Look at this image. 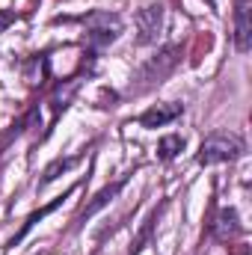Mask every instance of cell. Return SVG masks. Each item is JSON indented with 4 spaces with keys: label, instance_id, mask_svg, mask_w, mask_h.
<instances>
[{
    "label": "cell",
    "instance_id": "1",
    "mask_svg": "<svg viewBox=\"0 0 252 255\" xmlns=\"http://www.w3.org/2000/svg\"><path fill=\"white\" fill-rule=\"evenodd\" d=\"M244 154V139L235 136V133H211L202 139L199 145V154H196V163L199 166H214V163H226V160H235Z\"/></svg>",
    "mask_w": 252,
    "mask_h": 255
},
{
    "label": "cell",
    "instance_id": "7",
    "mask_svg": "<svg viewBox=\"0 0 252 255\" xmlns=\"http://www.w3.org/2000/svg\"><path fill=\"white\" fill-rule=\"evenodd\" d=\"M252 45V27H250V3L238 0L235 6V48L241 54H247Z\"/></svg>",
    "mask_w": 252,
    "mask_h": 255
},
{
    "label": "cell",
    "instance_id": "9",
    "mask_svg": "<svg viewBox=\"0 0 252 255\" xmlns=\"http://www.w3.org/2000/svg\"><path fill=\"white\" fill-rule=\"evenodd\" d=\"M71 193H74V187H71V190H65L63 196H57V199H54L51 205H45V208H39L36 214H30V220H27V223H24V229H21V232H18L15 238H12V244H9V247H15V244H18V241H21V238H24V235H27V232H30V229H33V226L39 223V220H42V217H48L51 211H57V208L63 205V199H65V196H71Z\"/></svg>",
    "mask_w": 252,
    "mask_h": 255
},
{
    "label": "cell",
    "instance_id": "5",
    "mask_svg": "<svg viewBox=\"0 0 252 255\" xmlns=\"http://www.w3.org/2000/svg\"><path fill=\"white\" fill-rule=\"evenodd\" d=\"M181 113H184V107H181L178 101H169V104H154V107H148L145 113L136 116V122L142 128H148V130H154V128H163V125H169V122H175Z\"/></svg>",
    "mask_w": 252,
    "mask_h": 255
},
{
    "label": "cell",
    "instance_id": "4",
    "mask_svg": "<svg viewBox=\"0 0 252 255\" xmlns=\"http://www.w3.org/2000/svg\"><path fill=\"white\" fill-rule=\"evenodd\" d=\"M133 21H136V45H151V42H157L160 27H163V6L160 3L142 6Z\"/></svg>",
    "mask_w": 252,
    "mask_h": 255
},
{
    "label": "cell",
    "instance_id": "12",
    "mask_svg": "<svg viewBox=\"0 0 252 255\" xmlns=\"http://www.w3.org/2000/svg\"><path fill=\"white\" fill-rule=\"evenodd\" d=\"M154 220H157V211H154V214H151V217L145 220V226H142V232H139V238H136V241L130 244V255H136L139 250H142V244L148 241V235H151V229H154Z\"/></svg>",
    "mask_w": 252,
    "mask_h": 255
},
{
    "label": "cell",
    "instance_id": "2",
    "mask_svg": "<svg viewBox=\"0 0 252 255\" xmlns=\"http://www.w3.org/2000/svg\"><path fill=\"white\" fill-rule=\"evenodd\" d=\"M178 60H181V48H178V45H169V48H163L160 54H154L148 63L136 71V80H139V83H136V92H142V89L160 83V80L178 65Z\"/></svg>",
    "mask_w": 252,
    "mask_h": 255
},
{
    "label": "cell",
    "instance_id": "3",
    "mask_svg": "<svg viewBox=\"0 0 252 255\" xmlns=\"http://www.w3.org/2000/svg\"><path fill=\"white\" fill-rule=\"evenodd\" d=\"M83 24L89 27V42H92L95 48H104V45L116 42V36L122 33V18H119V15H110V12L83 15Z\"/></svg>",
    "mask_w": 252,
    "mask_h": 255
},
{
    "label": "cell",
    "instance_id": "10",
    "mask_svg": "<svg viewBox=\"0 0 252 255\" xmlns=\"http://www.w3.org/2000/svg\"><path fill=\"white\" fill-rule=\"evenodd\" d=\"M184 151V136L181 133H166V136H160V142H157V157L160 160H172V157H178Z\"/></svg>",
    "mask_w": 252,
    "mask_h": 255
},
{
    "label": "cell",
    "instance_id": "11",
    "mask_svg": "<svg viewBox=\"0 0 252 255\" xmlns=\"http://www.w3.org/2000/svg\"><path fill=\"white\" fill-rule=\"evenodd\" d=\"M77 163H80V154H77V157H65V160L51 163V166L45 169V178L39 181V187H48L51 181H57V178H60V172H68V169H71V166H77Z\"/></svg>",
    "mask_w": 252,
    "mask_h": 255
},
{
    "label": "cell",
    "instance_id": "6",
    "mask_svg": "<svg viewBox=\"0 0 252 255\" xmlns=\"http://www.w3.org/2000/svg\"><path fill=\"white\" fill-rule=\"evenodd\" d=\"M241 232H244V226H241L235 208H223V211L214 217V223H211V235H214V241H220V244L235 241Z\"/></svg>",
    "mask_w": 252,
    "mask_h": 255
},
{
    "label": "cell",
    "instance_id": "13",
    "mask_svg": "<svg viewBox=\"0 0 252 255\" xmlns=\"http://www.w3.org/2000/svg\"><path fill=\"white\" fill-rule=\"evenodd\" d=\"M205 3H208V6H211V9H214V6H217V0H205Z\"/></svg>",
    "mask_w": 252,
    "mask_h": 255
},
{
    "label": "cell",
    "instance_id": "8",
    "mask_svg": "<svg viewBox=\"0 0 252 255\" xmlns=\"http://www.w3.org/2000/svg\"><path fill=\"white\" fill-rule=\"evenodd\" d=\"M127 178H130V172H125V175H119V181H113V184H107L104 190L98 193V196H95V199H92V202H89V205H86V208L80 211V217H77V223H83V220H89V217H92L95 211H101V208H104L107 202H113V199L119 196V190H122V187L127 184Z\"/></svg>",
    "mask_w": 252,
    "mask_h": 255
}]
</instances>
